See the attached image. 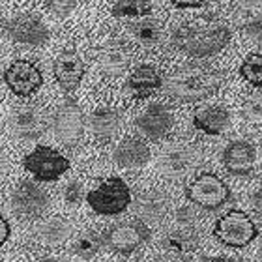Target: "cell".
<instances>
[{
    "mask_svg": "<svg viewBox=\"0 0 262 262\" xmlns=\"http://www.w3.org/2000/svg\"><path fill=\"white\" fill-rule=\"evenodd\" d=\"M193 126L206 135H221L230 126V113L219 105L202 107L193 115Z\"/></svg>",
    "mask_w": 262,
    "mask_h": 262,
    "instance_id": "cell-19",
    "label": "cell"
},
{
    "mask_svg": "<svg viewBox=\"0 0 262 262\" xmlns=\"http://www.w3.org/2000/svg\"><path fill=\"white\" fill-rule=\"evenodd\" d=\"M240 75L253 86H262V55L253 53L247 56L240 66Z\"/></svg>",
    "mask_w": 262,
    "mask_h": 262,
    "instance_id": "cell-28",
    "label": "cell"
},
{
    "mask_svg": "<svg viewBox=\"0 0 262 262\" xmlns=\"http://www.w3.org/2000/svg\"><path fill=\"white\" fill-rule=\"evenodd\" d=\"M8 34L15 43L23 45H43L49 39V30L45 27L41 19L36 15H17L15 19H11L8 23Z\"/></svg>",
    "mask_w": 262,
    "mask_h": 262,
    "instance_id": "cell-14",
    "label": "cell"
},
{
    "mask_svg": "<svg viewBox=\"0 0 262 262\" xmlns=\"http://www.w3.org/2000/svg\"><path fill=\"white\" fill-rule=\"evenodd\" d=\"M244 32L253 38L257 43H262V15L253 17L251 21L246 23V27H244Z\"/></svg>",
    "mask_w": 262,
    "mask_h": 262,
    "instance_id": "cell-31",
    "label": "cell"
},
{
    "mask_svg": "<svg viewBox=\"0 0 262 262\" xmlns=\"http://www.w3.org/2000/svg\"><path fill=\"white\" fill-rule=\"evenodd\" d=\"M129 32L131 36L139 41L144 47H154L161 41V36H163V27L159 21H154V19H144V21H137L133 25H129Z\"/></svg>",
    "mask_w": 262,
    "mask_h": 262,
    "instance_id": "cell-25",
    "label": "cell"
},
{
    "mask_svg": "<svg viewBox=\"0 0 262 262\" xmlns=\"http://www.w3.org/2000/svg\"><path fill=\"white\" fill-rule=\"evenodd\" d=\"M186 196L195 206L213 212L230 201V189L219 176L212 172H202L187 184Z\"/></svg>",
    "mask_w": 262,
    "mask_h": 262,
    "instance_id": "cell-5",
    "label": "cell"
},
{
    "mask_svg": "<svg viewBox=\"0 0 262 262\" xmlns=\"http://www.w3.org/2000/svg\"><path fill=\"white\" fill-rule=\"evenodd\" d=\"M131 56L122 45H109L99 51L98 66L105 77H120L129 70Z\"/></svg>",
    "mask_w": 262,
    "mask_h": 262,
    "instance_id": "cell-21",
    "label": "cell"
},
{
    "mask_svg": "<svg viewBox=\"0 0 262 262\" xmlns=\"http://www.w3.org/2000/svg\"><path fill=\"white\" fill-rule=\"evenodd\" d=\"M4 81L11 92L17 96H30L43 84V75L38 66L28 60H15L8 66Z\"/></svg>",
    "mask_w": 262,
    "mask_h": 262,
    "instance_id": "cell-11",
    "label": "cell"
},
{
    "mask_svg": "<svg viewBox=\"0 0 262 262\" xmlns=\"http://www.w3.org/2000/svg\"><path fill=\"white\" fill-rule=\"evenodd\" d=\"M251 206L255 208V212L262 213V186H258L251 193Z\"/></svg>",
    "mask_w": 262,
    "mask_h": 262,
    "instance_id": "cell-35",
    "label": "cell"
},
{
    "mask_svg": "<svg viewBox=\"0 0 262 262\" xmlns=\"http://www.w3.org/2000/svg\"><path fill=\"white\" fill-rule=\"evenodd\" d=\"M150 229L142 221H122L107 232L105 242L115 253L131 255L150 240Z\"/></svg>",
    "mask_w": 262,
    "mask_h": 262,
    "instance_id": "cell-8",
    "label": "cell"
},
{
    "mask_svg": "<svg viewBox=\"0 0 262 262\" xmlns=\"http://www.w3.org/2000/svg\"><path fill=\"white\" fill-rule=\"evenodd\" d=\"M174 126V116L163 103H150L141 115L137 116V127L141 133L152 141L163 139Z\"/></svg>",
    "mask_w": 262,
    "mask_h": 262,
    "instance_id": "cell-12",
    "label": "cell"
},
{
    "mask_svg": "<svg viewBox=\"0 0 262 262\" xmlns=\"http://www.w3.org/2000/svg\"><path fill=\"white\" fill-rule=\"evenodd\" d=\"M154 10V4L150 2H115L111 6V13L115 17H144L150 15Z\"/></svg>",
    "mask_w": 262,
    "mask_h": 262,
    "instance_id": "cell-27",
    "label": "cell"
},
{
    "mask_svg": "<svg viewBox=\"0 0 262 262\" xmlns=\"http://www.w3.org/2000/svg\"><path fill=\"white\" fill-rule=\"evenodd\" d=\"M10 126L11 133L21 139H38L47 129V116L38 107H27L11 115Z\"/></svg>",
    "mask_w": 262,
    "mask_h": 262,
    "instance_id": "cell-17",
    "label": "cell"
},
{
    "mask_svg": "<svg viewBox=\"0 0 262 262\" xmlns=\"http://www.w3.org/2000/svg\"><path fill=\"white\" fill-rule=\"evenodd\" d=\"M82 195H84V189H82V184L77 180H71L68 186L64 187V201L68 206L77 208L82 202Z\"/></svg>",
    "mask_w": 262,
    "mask_h": 262,
    "instance_id": "cell-30",
    "label": "cell"
},
{
    "mask_svg": "<svg viewBox=\"0 0 262 262\" xmlns=\"http://www.w3.org/2000/svg\"><path fill=\"white\" fill-rule=\"evenodd\" d=\"M196 262H234V260H230L227 257H202L201 260Z\"/></svg>",
    "mask_w": 262,
    "mask_h": 262,
    "instance_id": "cell-38",
    "label": "cell"
},
{
    "mask_svg": "<svg viewBox=\"0 0 262 262\" xmlns=\"http://www.w3.org/2000/svg\"><path fill=\"white\" fill-rule=\"evenodd\" d=\"M223 165L227 172L238 178H246L253 172L257 163V150L247 141H232L223 150Z\"/></svg>",
    "mask_w": 262,
    "mask_h": 262,
    "instance_id": "cell-13",
    "label": "cell"
},
{
    "mask_svg": "<svg viewBox=\"0 0 262 262\" xmlns=\"http://www.w3.org/2000/svg\"><path fill=\"white\" fill-rule=\"evenodd\" d=\"M244 115L251 124H262V94H255L247 99Z\"/></svg>",
    "mask_w": 262,
    "mask_h": 262,
    "instance_id": "cell-29",
    "label": "cell"
},
{
    "mask_svg": "<svg viewBox=\"0 0 262 262\" xmlns=\"http://www.w3.org/2000/svg\"><path fill=\"white\" fill-rule=\"evenodd\" d=\"M223 82L225 77L221 71L187 66V68L176 70L165 79L163 90L167 92V96H170L176 101L195 103V101H202L217 94Z\"/></svg>",
    "mask_w": 262,
    "mask_h": 262,
    "instance_id": "cell-1",
    "label": "cell"
},
{
    "mask_svg": "<svg viewBox=\"0 0 262 262\" xmlns=\"http://www.w3.org/2000/svg\"><path fill=\"white\" fill-rule=\"evenodd\" d=\"M161 246L169 253L176 255V257H186L189 253H193L196 247L201 246V236L193 229H176L172 232L165 236Z\"/></svg>",
    "mask_w": 262,
    "mask_h": 262,
    "instance_id": "cell-23",
    "label": "cell"
},
{
    "mask_svg": "<svg viewBox=\"0 0 262 262\" xmlns=\"http://www.w3.org/2000/svg\"><path fill=\"white\" fill-rule=\"evenodd\" d=\"M36 262H60V260H56V258H39V260H36Z\"/></svg>",
    "mask_w": 262,
    "mask_h": 262,
    "instance_id": "cell-39",
    "label": "cell"
},
{
    "mask_svg": "<svg viewBox=\"0 0 262 262\" xmlns=\"http://www.w3.org/2000/svg\"><path fill=\"white\" fill-rule=\"evenodd\" d=\"M195 212H193L189 206H182L178 212H176V221L184 227V229H193V223H195Z\"/></svg>",
    "mask_w": 262,
    "mask_h": 262,
    "instance_id": "cell-33",
    "label": "cell"
},
{
    "mask_svg": "<svg viewBox=\"0 0 262 262\" xmlns=\"http://www.w3.org/2000/svg\"><path fill=\"white\" fill-rule=\"evenodd\" d=\"M232 34L225 25L212 27H184L176 28L172 34V45L189 56H212L229 45Z\"/></svg>",
    "mask_w": 262,
    "mask_h": 262,
    "instance_id": "cell-2",
    "label": "cell"
},
{
    "mask_svg": "<svg viewBox=\"0 0 262 262\" xmlns=\"http://www.w3.org/2000/svg\"><path fill=\"white\" fill-rule=\"evenodd\" d=\"M79 6V2H66V0H62V2H45V8L47 10H51L55 15H70L71 11H75V8Z\"/></svg>",
    "mask_w": 262,
    "mask_h": 262,
    "instance_id": "cell-32",
    "label": "cell"
},
{
    "mask_svg": "<svg viewBox=\"0 0 262 262\" xmlns=\"http://www.w3.org/2000/svg\"><path fill=\"white\" fill-rule=\"evenodd\" d=\"M101 246H103V240L96 230H84L75 238L73 246H71V253L84 258V260H90L92 257L98 255Z\"/></svg>",
    "mask_w": 262,
    "mask_h": 262,
    "instance_id": "cell-26",
    "label": "cell"
},
{
    "mask_svg": "<svg viewBox=\"0 0 262 262\" xmlns=\"http://www.w3.org/2000/svg\"><path fill=\"white\" fill-rule=\"evenodd\" d=\"M86 201L99 215H116L131 204V191L120 176H111L88 193Z\"/></svg>",
    "mask_w": 262,
    "mask_h": 262,
    "instance_id": "cell-4",
    "label": "cell"
},
{
    "mask_svg": "<svg viewBox=\"0 0 262 262\" xmlns=\"http://www.w3.org/2000/svg\"><path fill=\"white\" fill-rule=\"evenodd\" d=\"M170 199L167 193L159 189L142 191L135 201V213L142 219V223H161L169 213Z\"/></svg>",
    "mask_w": 262,
    "mask_h": 262,
    "instance_id": "cell-16",
    "label": "cell"
},
{
    "mask_svg": "<svg viewBox=\"0 0 262 262\" xmlns=\"http://www.w3.org/2000/svg\"><path fill=\"white\" fill-rule=\"evenodd\" d=\"M201 152L189 144H172L161 154L159 169L167 178H184L201 165Z\"/></svg>",
    "mask_w": 262,
    "mask_h": 262,
    "instance_id": "cell-9",
    "label": "cell"
},
{
    "mask_svg": "<svg viewBox=\"0 0 262 262\" xmlns=\"http://www.w3.org/2000/svg\"><path fill=\"white\" fill-rule=\"evenodd\" d=\"M53 126H55L56 139L68 148H73L81 142L84 135V116L81 107L75 103V99L66 98V101L55 113Z\"/></svg>",
    "mask_w": 262,
    "mask_h": 262,
    "instance_id": "cell-7",
    "label": "cell"
},
{
    "mask_svg": "<svg viewBox=\"0 0 262 262\" xmlns=\"http://www.w3.org/2000/svg\"><path fill=\"white\" fill-rule=\"evenodd\" d=\"M150 146L139 137H127L115 148L113 158L120 167L126 169H139L150 161Z\"/></svg>",
    "mask_w": 262,
    "mask_h": 262,
    "instance_id": "cell-18",
    "label": "cell"
},
{
    "mask_svg": "<svg viewBox=\"0 0 262 262\" xmlns=\"http://www.w3.org/2000/svg\"><path fill=\"white\" fill-rule=\"evenodd\" d=\"M127 88L137 98H148L159 88H163V79L154 66H139L127 77Z\"/></svg>",
    "mask_w": 262,
    "mask_h": 262,
    "instance_id": "cell-20",
    "label": "cell"
},
{
    "mask_svg": "<svg viewBox=\"0 0 262 262\" xmlns=\"http://www.w3.org/2000/svg\"><path fill=\"white\" fill-rule=\"evenodd\" d=\"M94 137L101 142H107L118 135L122 127V115L116 109H98L90 118Z\"/></svg>",
    "mask_w": 262,
    "mask_h": 262,
    "instance_id": "cell-22",
    "label": "cell"
},
{
    "mask_svg": "<svg viewBox=\"0 0 262 262\" xmlns=\"http://www.w3.org/2000/svg\"><path fill=\"white\" fill-rule=\"evenodd\" d=\"M49 208V195L34 182H21L11 193V210L21 217H39Z\"/></svg>",
    "mask_w": 262,
    "mask_h": 262,
    "instance_id": "cell-10",
    "label": "cell"
},
{
    "mask_svg": "<svg viewBox=\"0 0 262 262\" xmlns=\"http://www.w3.org/2000/svg\"><path fill=\"white\" fill-rule=\"evenodd\" d=\"M10 223H8V219L0 213V246H4L6 242H8V238H10Z\"/></svg>",
    "mask_w": 262,
    "mask_h": 262,
    "instance_id": "cell-34",
    "label": "cell"
},
{
    "mask_svg": "<svg viewBox=\"0 0 262 262\" xmlns=\"http://www.w3.org/2000/svg\"><path fill=\"white\" fill-rule=\"evenodd\" d=\"M71 223L64 217H51L38 229V238L47 246H60L71 236Z\"/></svg>",
    "mask_w": 262,
    "mask_h": 262,
    "instance_id": "cell-24",
    "label": "cell"
},
{
    "mask_svg": "<svg viewBox=\"0 0 262 262\" xmlns=\"http://www.w3.org/2000/svg\"><path fill=\"white\" fill-rule=\"evenodd\" d=\"M172 6L178 10H201L206 6V2H172Z\"/></svg>",
    "mask_w": 262,
    "mask_h": 262,
    "instance_id": "cell-36",
    "label": "cell"
},
{
    "mask_svg": "<svg viewBox=\"0 0 262 262\" xmlns=\"http://www.w3.org/2000/svg\"><path fill=\"white\" fill-rule=\"evenodd\" d=\"M148 262H165V260H159V258H154V260H148Z\"/></svg>",
    "mask_w": 262,
    "mask_h": 262,
    "instance_id": "cell-40",
    "label": "cell"
},
{
    "mask_svg": "<svg viewBox=\"0 0 262 262\" xmlns=\"http://www.w3.org/2000/svg\"><path fill=\"white\" fill-rule=\"evenodd\" d=\"M8 167H10V165H8V158H6L4 152L0 150V180L8 174Z\"/></svg>",
    "mask_w": 262,
    "mask_h": 262,
    "instance_id": "cell-37",
    "label": "cell"
},
{
    "mask_svg": "<svg viewBox=\"0 0 262 262\" xmlns=\"http://www.w3.org/2000/svg\"><path fill=\"white\" fill-rule=\"evenodd\" d=\"M53 71L60 88L64 92H73L79 84H81L82 77H84V62L75 51H62L60 55L55 58Z\"/></svg>",
    "mask_w": 262,
    "mask_h": 262,
    "instance_id": "cell-15",
    "label": "cell"
},
{
    "mask_svg": "<svg viewBox=\"0 0 262 262\" xmlns=\"http://www.w3.org/2000/svg\"><path fill=\"white\" fill-rule=\"evenodd\" d=\"M213 236L227 247H246L257 240L258 229L246 212L229 210L215 221Z\"/></svg>",
    "mask_w": 262,
    "mask_h": 262,
    "instance_id": "cell-3",
    "label": "cell"
},
{
    "mask_svg": "<svg viewBox=\"0 0 262 262\" xmlns=\"http://www.w3.org/2000/svg\"><path fill=\"white\" fill-rule=\"evenodd\" d=\"M23 165L39 182H55L70 169L68 158L51 146H38L32 150L25 158Z\"/></svg>",
    "mask_w": 262,
    "mask_h": 262,
    "instance_id": "cell-6",
    "label": "cell"
}]
</instances>
